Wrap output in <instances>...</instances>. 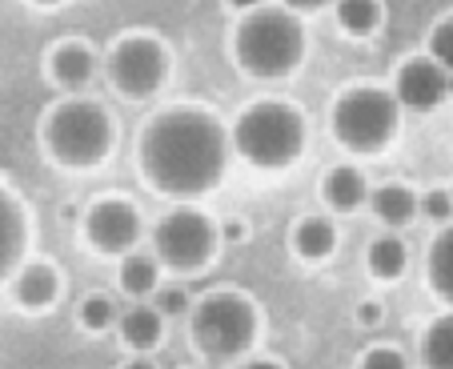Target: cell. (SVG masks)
<instances>
[{"label": "cell", "instance_id": "obj_1", "mask_svg": "<svg viewBox=\"0 0 453 369\" xmlns=\"http://www.w3.org/2000/svg\"><path fill=\"white\" fill-rule=\"evenodd\" d=\"M229 120L197 101L157 109L137 133V173L169 201H201L229 177Z\"/></svg>", "mask_w": 453, "mask_h": 369}, {"label": "cell", "instance_id": "obj_2", "mask_svg": "<svg viewBox=\"0 0 453 369\" xmlns=\"http://www.w3.org/2000/svg\"><path fill=\"white\" fill-rule=\"evenodd\" d=\"M120 125L104 101L88 93H60L36 120V141L49 165L65 173H93L112 157Z\"/></svg>", "mask_w": 453, "mask_h": 369}, {"label": "cell", "instance_id": "obj_3", "mask_svg": "<svg viewBox=\"0 0 453 369\" xmlns=\"http://www.w3.org/2000/svg\"><path fill=\"white\" fill-rule=\"evenodd\" d=\"M229 57L241 77L257 85H277L301 73L309 57V28L305 17L285 9L281 0L241 12L229 33Z\"/></svg>", "mask_w": 453, "mask_h": 369}, {"label": "cell", "instance_id": "obj_4", "mask_svg": "<svg viewBox=\"0 0 453 369\" xmlns=\"http://www.w3.org/2000/svg\"><path fill=\"white\" fill-rule=\"evenodd\" d=\"M233 157L257 173H285L305 157L309 117L289 96H257L229 120Z\"/></svg>", "mask_w": 453, "mask_h": 369}, {"label": "cell", "instance_id": "obj_5", "mask_svg": "<svg viewBox=\"0 0 453 369\" xmlns=\"http://www.w3.org/2000/svg\"><path fill=\"white\" fill-rule=\"evenodd\" d=\"M188 342L209 365H241L249 353H257L261 334H265V313L261 301L245 289H209L193 297L188 313Z\"/></svg>", "mask_w": 453, "mask_h": 369}, {"label": "cell", "instance_id": "obj_6", "mask_svg": "<svg viewBox=\"0 0 453 369\" xmlns=\"http://www.w3.org/2000/svg\"><path fill=\"white\" fill-rule=\"evenodd\" d=\"M402 104L381 81H349L329 104V137L353 157H381L402 137Z\"/></svg>", "mask_w": 453, "mask_h": 369}, {"label": "cell", "instance_id": "obj_7", "mask_svg": "<svg viewBox=\"0 0 453 369\" xmlns=\"http://www.w3.org/2000/svg\"><path fill=\"white\" fill-rule=\"evenodd\" d=\"M221 245H225L221 225L205 209L193 205V201H177L149 229V250L157 253L165 273H177V277H197L205 269H213Z\"/></svg>", "mask_w": 453, "mask_h": 369}, {"label": "cell", "instance_id": "obj_8", "mask_svg": "<svg viewBox=\"0 0 453 369\" xmlns=\"http://www.w3.org/2000/svg\"><path fill=\"white\" fill-rule=\"evenodd\" d=\"M173 44L153 28H128L104 52V81L112 85V93L125 101L141 104L153 101L165 85L173 81Z\"/></svg>", "mask_w": 453, "mask_h": 369}, {"label": "cell", "instance_id": "obj_9", "mask_svg": "<svg viewBox=\"0 0 453 369\" xmlns=\"http://www.w3.org/2000/svg\"><path fill=\"white\" fill-rule=\"evenodd\" d=\"M81 233H85L88 250L101 253V258H112V261L141 250V241L149 237L137 201L120 197V193H104V197L88 201L85 217H81Z\"/></svg>", "mask_w": 453, "mask_h": 369}, {"label": "cell", "instance_id": "obj_10", "mask_svg": "<svg viewBox=\"0 0 453 369\" xmlns=\"http://www.w3.org/2000/svg\"><path fill=\"white\" fill-rule=\"evenodd\" d=\"M389 88L405 112H434L449 101V73L429 52H413L394 69Z\"/></svg>", "mask_w": 453, "mask_h": 369}, {"label": "cell", "instance_id": "obj_11", "mask_svg": "<svg viewBox=\"0 0 453 369\" xmlns=\"http://www.w3.org/2000/svg\"><path fill=\"white\" fill-rule=\"evenodd\" d=\"M33 241H36V221L33 209L25 205L9 181H0V285H9L12 273L33 258Z\"/></svg>", "mask_w": 453, "mask_h": 369}, {"label": "cell", "instance_id": "obj_12", "mask_svg": "<svg viewBox=\"0 0 453 369\" xmlns=\"http://www.w3.org/2000/svg\"><path fill=\"white\" fill-rule=\"evenodd\" d=\"M96 73H104V57L85 36H60L44 52V77L60 93H85V88H93Z\"/></svg>", "mask_w": 453, "mask_h": 369}, {"label": "cell", "instance_id": "obj_13", "mask_svg": "<svg viewBox=\"0 0 453 369\" xmlns=\"http://www.w3.org/2000/svg\"><path fill=\"white\" fill-rule=\"evenodd\" d=\"M9 289V301L28 318H44L60 305L65 297V273L57 269V261L49 258H28L25 265L12 273V281L4 285Z\"/></svg>", "mask_w": 453, "mask_h": 369}, {"label": "cell", "instance_id": "obj_14", "mask_svg": "<svg viewBox=\"0 0 453 369\" xmlns=\"http://www.w3.org/2000/svg\"><path fill=\"white\" fill-rule=\"evenodd\" d=\"M317 193H321L326 213L353 217L357 209H369V193H373V185H369V177L353 161H337V165H329V169L321 173Z\"/></svg>", "mask_w": 453, "mask_h": 369}, {"label": "cell", "instance_id": "obj_15", "mask_svg": "<svg viewBox=\"0 0 453 369\" xmlns=\"http://www.w3.org/2000/svg\"><path fill=\"white\" fill-rule=\"evenodd\" d=\"M342 250V229H337L334 213H305L293 221L289 229V253L305 265H326Z\"/></svg>", "mask_w": 453, "mask_h": 369}, {"label": "cell", "instance_id": "obj_16", "mask_svg": "<svg viewBox=\"0 0 453 369\" xmlns=\"http://www.w3.org/2000/svg\"><path fill=\"white\" fill-rule=\"evenodd\" d=\"M165 334H169V318L153 301H133L128 310H120L117 337L125 353H157L165 345Z\"/></svg>", "mask_w": 453, "mask_h": 369}, {"label": "cell", "instance_id": "obj_17", "mask_svg": "<svg viewBox=\"0 0 453 369\" xmlns=\"http://www.w3.org/2000/svg\"><path fill=\"white\" fill-rule=\"evenodd\" d=\"M369 213L381 221V229L402 233L405 225H413L421 217V193L405 181H385V185H373L369 193Z\"/></svg>", "mask_w": 453, "mask_h": 369}, {"label": "cell", "instance_id": "obj_18", "mask_svg": "<svg viewBox=\"0 0 453 369\" xmlns=\"http://www.w3.org/2000/svg\"><path fill=\"white\" fill-rule=\"evenodd\" d=\"M161 273L165 265L157 261L153 250H133L117 261V289L128 301H153L161 289Z\"/></svg>", "mask_w": 453, "mask_h": 369}, {"label": "cell", "instance_id": "obj_19", "mask_svg": "<svg viewBox=\"0 0 453 369\" xmlns=\"http://www.w3.org/2000/svg\"><path fill=\"white\" fill-rule=\"evenodd\" d=\"M365 269H369V277L381 285L402 281V277L410 273V245L402 241V233H389V229L377 233L365 250Z\"/></svg>", "mask_w": 453, "mask_h": 369}, {"label": "cell", "instance_id": "obj_20", "mask_svg": "<svg viewBox=\"0 0 453 369\" xmlns=\"http://www.w3.org/2000/svg\"><path fill=\"white\" fill-rule=\"evenodd\" d=\"M426 285L445 310H453V221L434 233L426 250Z\"/></svg>", "mask_w": 453, "mask_h": 369}, {"label": "cell", "instance_id": "obj_21", "mask_svg": "<svg viewBox=\"0 0 453 369\" xmlns=\"http://www.w3.org/2000/svg\"><path fill=\"white\" fill-rule=\"evenodd\" d=\"M385 0H337L334 4V20L342 28V36L349 41H373L385 25Z\"/></svg>", "mask_w": 453, "mask_h": 369}, {"label": "cell", "instance_id": "obj_22", "mask_svg": "<svg viewBox=\"0 0 453 369\" xmlns=\"http://www.w3.org/2000/svg\"><path fill=\"white\" fill-rule=\"evenodd\" d=\"M421 369H453V310L437 313L418 337Z\"/></svg>", "mask_w": 453, "mask_h": 369}, {"label": "cell", "instance_id": "obj_23", "mask_svg": "<svg viewBox=\"0 0 453 369\" xmlns=\"http://www.w3.org/2000/svg\"><path fill=\"white\" fill-rule=\"evenodd\" d=\"M117 321H120V310H117V301L109 297V293L93 289L81 297L77 305V326L85 329V334L101 337V334H117Z\"/></svg>", "mask_w": 453, "mask_h": 369}, {"label": "cell", "instance_id": "obj_24", "mask_svg": "<svg viewBox=\"0 0 453 369\" xmlns=\"http://www.w3.org/2000/svg\"><path fill=\"white\" fill-rule=\"evenodd\" d=\"M353 369H413L410 365V353L394 342H373L357 353V365Z\"/></svg>", "mask_w": 453, "mask_h": 369}, {"label": "cell", "instance_id": "obj_25", "mask_svg": "<svg viewBox=\"0 0 453 369\" xmlns=\"http://www.w3.org/2000/svg\"><path fill=\"white\" fill-rule=\"evenodd\" d=\"M426 52L453 77V12L434 20V28H429V36H426Z\"/></svg>", "mask_w": 453, "mask_h": 369}, {"label": "cell", "instance_id": "obj_26", "mask_svg": "<svg viewBox=\"0 0 453 369\" xmlns=\"http://www.w3.org/2000/svg\"><path fill=\"white\" fill-rule=\"evenodd\" d=\"M421 217H426V221H434L437 229H441V225H449L453 221V193L441 189V185L421 189Z\"/></svg>", "mask_w": 453, "mask_h": 369}, {"label": "cell", "instance_id": "obj_27", "mask_svg": "<svg viewBox=\"0 0 453 369\" xmlns=\"http://www.w3.org/2000/svg\"><path fill=\"white\" fill-rule=\"evenodd\" d=\"M153 305L169 321L173 318H188V313H193V297H188L180 285H161V289H157V297H153Z\"/></svg>", "mask_w": 453, "mask_h": 369}, {"label": "cell", "instance_id": "obj_28", "mask_svg": "<svg viewBox=\"0 0 453 369\" xmlns=\"http://www.w3.org/2000/svg\"><path fill=\"white\" fill-rule=\"evenodd\" d=\"M353 321H357L361 329H377L385 321V301L377 297H361L357 301V310H353Z\"/></svg>", "mask_w": 453, "mask_h": 369}, {"label": "cell", "instance_id": "obj_29", "mask_svg": "<svg viewBox=\"0 0 453 369\" xmlns=\"http://www.w3.org/2000/svg\"><path fill=\"white\" fill-rule=\"evenodd\" d=\"M245 237H249V225L241 221V217H225L221 221V241L225 245H241Z\"/></svg>", "mask_w": 453, "mask_h": 369}, {"label": "cell", "instance_id": "obj_30", "mask_svg": "<svg viewBox=\"0 0 453 369\" xmlns=\"http://www.w3.org/2000/svg\"><path fill=\"white\" fill-rule=\"evenodd\" d=\"M285 9H293V12H301V17H309V12H326V9H334L337 0H281Z\"/></svg>", "mask_w": 453, "mask_h": 369}, {"label": "cell", "instance_id": "obj_31", "mask_svg": "<svg viewBox=\"0 0 453 369\" xmlns=\"http://www.w3.org/2000/svg\"><path fill=\"white\" fill-rule=\"evenodd\" d=\"M237 369H289L281 357H265V353H249Z\"/></svg>", "mask_w": 453, "mask_h": 369}, {"label": "cell", "instance_id": "obj_32", "mask_svg": "<svg viewBox=\"0 0 453 369\" xmlns=\"http://www.w3.org/2000/svg\"><path fill=\"white\" fill-rule=\"evenodd\" d=\"M117 369H157V361H153V353H128Z\"/></svg>", "mask_w": 453, "mask_h": 369}, {"label": "cell", "instance_id": "obj_33", "mask_svg": "<svg viewBox=\"0 0 453 369\" xmlns=\"http://www.w3.org/2000/svg\"><path fill=\"white\" fill-rule=\"evenodd\" d=\"M225 4L241 17V12H253V9H261V4H273V0H225Z\"/></svg>", "mask_w": 453, "mask_h": 369}, {"label": "cell", "instance_id": "obj_34", "mask_svg": "<svg viewBox=\"0 0 453 369\" xmlns=\"http://www.w3.org/2000/svg\"><path fill=\"white\" fill-rule=\"evenodd\" d=\"M25 4H33V9L52 12V9H60V4H69V0H25Z\"/></svg>", "mask_w": 453, "mask_h": 369}, {"label": "cell", "instance_id": "obj_35", "mask_svg": "<svg viewBox=\"0 0 453 369\" xmlns=\"http://www.w3.org/2000/svg\"><path fill=\"white\" fill-rule=\"evenodd\" d=\"M449 101H453V77H449Z\"/></svg>", "mask_w": 453, "mask_h": 369}, {"label": "cell", "instance_id": "obj_36", "mask_svg": "<svg viewBox=\"0 0 453 369\" xmlns=\"http://www.w3.org/2000/svg\"><path fill=\"white\" fill-rule=\"evenodd\" d=\"M449 193H453V185H449Z\"/></svg>", "mask_w": 453, "mask_h": 369}]
</instances>
